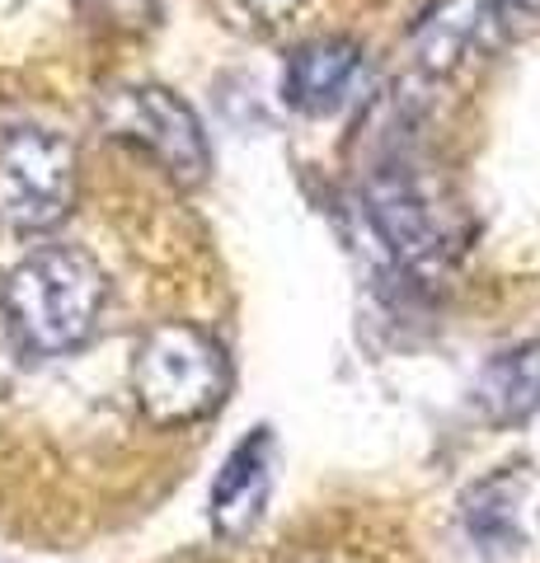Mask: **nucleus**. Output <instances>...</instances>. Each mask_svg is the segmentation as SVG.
<instances>
[{"mask_svg": "<svg viewBox=\"0 0 540 563\" xmlns=\"http://www.w3.org/2000/svg\"><path fill=\"white\" fill-rule=\"evenodd\" d=\"M109 301V277L85 250L47 244L20 258L0 282V320L10 324L20 352L33 357H62L76 352L99 324Z\"/></svg>", "mask_w": 540, "mask_h": 563, "instance_id": "f257e3e1", "label": "nucleus"}, {"mask_svg": "<svg viewBox=\"0 0 540 563\" xmlns=\"http://www.w3.org/2000/svg\"><path fill=\"white\" fill-rule=\"evenodd\" d=\"M231 362L198 324H155L132 357V395L155 428H188L221 409Z\"/></svg>", "mask_w": 540, "mask_h": 563, "instance_id": "f03ea898", "label": "nucleus"}, {"mask_svg": "<svg viewBox=\"0 0 540 563\" xmlns=\"http://www.w3.org/2000/svg\"><path fill=\"white\" fill-rule=\"evenodd\" d=\"M99 128L113 141L146 151L174 184L194 188L212 169L207 132L188 103L165 85H123L99 103Z\"/></svg>", "mask_w": 540, "mask_h": 563, "instance_id": "7ed1b4c3", "label": "nucleus"}, {"mask_svg": "<svg viewBox=\"0 0 540 563\" xmlns=\"http://www.w3.org/2000/svg\"><path fill=\"white\" fill-rule=\"evenodd\" d=\"M76 202V146L47 128L0 132V221L14 231H52Z\"/></svg>", "mask_w": 540, "mask_h": 563, "instance_id": "20e7f679", "label": "nucleus"}, {"mask_svg": "<svg viewBox=\"0 0 540 563\" xmlns=\"http://www.w3.org/2000/svg\"><path fill=\"white\" fill-rule=\"evenodd\" d=\"M367 207H372L381 240L390 244V254L399 263H409V268H438L447 254V235H442L438 211L414 188V179H405V174L376 179L367 188Z\"/></svg>", "mask_w": 540, "mask_h": 563, "instance_id": "39448f33", "label": "nucleus"}, {"mask_svg": "<svg viewBox=\"0 0 540 563\" xmlns=\"http://www.w3.org/2000/svg\"><path fill=\"white\" fill-rule=\"evenodd\" d=\"M273 493V432L258 428L240 442L212 484V526L225 540H245L264 521Z\"/></svg>", "mask_w": 540, "mask_h": 563, "instance_id": "423d86ee", "label": "nucleus"}, {"mask_svg": "<svg viewBox=\"0 0 540 563\" xmlns=\"http://www.w3.org/2000/svg\"><path fill=\"white\" fill-rule=\"evenodd\" d=\"M362 76V47L353 38H316L301 43L283 66V99L296 113H334L348 103Z\"/></svg>", "mask_w": 540, "mask_h": 563, "instance_id": "0eeeda50", "label": "nucleus"}, {"mask_svg": "<svg viewBox=\"0 0 540 563\" xmlns=\"http://www.w3.org/2000/svg\"><path fill=\"white\" fill-rule=\"evenodd\" d=\"M480 409L498 428H517L540 413V339L517 343L484 366L480 376Z\"/></svg>", "mask_w": 540, "mask_h": 563, "instance_id": "6e6552de", "label": "nucleus"}, {"mask_svg": "<svg viewBox=\"0 0 540 563\" xmlns=\"http://www.w3.org/2000/svg\"><path fill=\"white\" fill-rule=\"evenodd\" d=\"M517 493H521V479L513 474H494L465 493V531L480 540V550L489 554H508L521 544L517 536Z\"/></svg>", "mask_w": 540, "mask_h": 563, "instance_id": "1a4fd4ad", "label": "nucleus"}, {"mask_svg": "<svg viewBox=\"0 0 540 563\" xmlns=\"http://www.w3.org/2000/svg\"><path fill=\"white\" fill-rule=\"evenodd\" d=\"M95 29L109 33H142L155 20V0H76Z\"/></svg>", "mask_w": 540, "mask_h": 563, "instance_id": "9d476101", "label": "nucleus"}, {"mask_svg": "<svg viewBox=\"0 0 540 563\" xmlns=\"http://www.w3.org/2000/svg\"><path fill=\"white\" fill-rule=\"evenodd\" d=\"M306 0H240V10L254 14L258 24H277V20H287V14H296Z\"/></svg>", "mask_w": 540, "mask_h": 563, "instance_id": "9b49d317", "label": "nucleus"}, {"mask_svg": "<svg viewBox=\"0 0 540 563\" xmlns=\"http://www.w3.org/2000/svg\"><path fill=\"white\" fill-rule=\"evenodd\" d=\"M14 352H20V343H14L10 324L0 320V395H5V385L14 380Z\"/></svg>", "mask_w": 540, "mask_h": 563, "instance_id": "f8f14e48", "label": "nucleus"}, {"mask_svg": "<svg viewBox=\"0 0 540 563\" xmlns=\"http://www.w3.org/2000/svg\"><path fill=\"white\" fill-rule=\"evenodd\" d=\"M517 10H527V14H540V0H513Z\"/></svg>", "mask_w": 540, "mask_h": 563, "instance_id": "ddd939ff", "label": "nucleus"}]
</instances>
